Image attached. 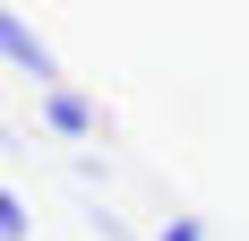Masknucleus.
<instances>
[{
  "instance_id": "obj_5",
  "label": "nucleus",
  "mask_w": 249,
  "mask_h": 241,
  "mask_svg": "<svg viewBox=\"0 0 249 241\" xmlns=\"http://www.w3.org/2000/svg\"><path fill=\"white\" fill-rule=\"evenodd\" d=\"M0 138H9V120H0Z\"/></svg>"
},
{
  "instance_id": "obj_2",
  "label": "nucleus",
  "mask_w": 249,
  "mask_h": 241,
  "mask_svg": "<svg viewBox=\"0 0 249 241\" xmlns=\"http://www.w3.org/2000/svg\"><path fill=\"white\" fill-rule=\"evenodd\" d=\"M35 112H43L52 138H95V129H103L95 95H77V86H43V95H35Z\"/></svg>"
},
{
  "instance_id": "obj_1",
  "label": "nucleus",
  "mask_w": 249,
  "mask_h": 241,
  "mask_svg": "<svg viewBox=\"0 0 249 241\" xmlns=\"http://www.w3.org/2000/svg\"><path fill=\"white\" fill-rule=\"evenodd\" d=\"M0 60H9L18 78H35V95H43V86H69V78H60V52H52L43 35L9 9V0H0Z\"/></svg>"
},
{
  "instance_id": "obj_3",
  "label": "nucleus",
  "mask_w": 249,
  "mask_h": 241,
  "mask_svg": "<svg viewBox=\"0 0 249 241\" xmlns=\"http://www.w3.org/2000/svg\"><path fill=\"white\" fill-rule=\"evenodd\" d=\"M0 241H26V198L0 181Z\"/></svg>"
},
{
  "instance_id": "obj_4",
  "label": "nucleus",
  "mask_w": 249,
  "mask_h": 241,
  "mask_svg": "<svg viewBox=\"0 0 249 241\" xmlns=\"http://www.w3.org/2000/svg\"><path fill=\"white\" fill-rule=\"evenodd\" d=\"M155 241H206V224H198V216H163V224H155Z\"/></svg>"
}]
</instances>
